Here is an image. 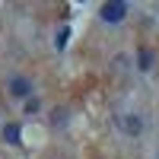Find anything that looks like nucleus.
<instances>
[{"label": "nucleus", "mask_w": 159, "mask_h": 159, "mask_svg": "<svg viewBox=\"0 0 159 159\" xmlns=\"http://www.w3.org/2000/svg\"><path fill=\"white\" fill-rule=\"evenodd\" d=\"M118 124H121L124 134H140V130H143L140 115H118Z\"/></svg>", "instance_id": "f03ea898"}, {"label": "nucleus", "mask_w": 159, "mask_h": 159, "mask_svg": "<svg viewBox=\"0 0 159 159\" xmlns=\"http://www.w3.org/2000/svg\"><path fill=\"white\" fill-rule=\"evenodd\" d=\"M25 111H29V115H32V111H38V102H35V99H29V102H25Z\"/></svg>", "instance_id": "0eeeda50"}, {"label": "nucleus", "mask_w": 159, "mask_h": 159, "mask_svg": "<svg viewBox=\"0 0 159 159\" xmlns=\"http://www.w3.org/2000/svg\"><path fill=\"white\" fill-rule=\"evenodd\" d=\"M127 3L124 0H111V3H102V19L105 22H121L124 16H127Z\"/></svg>", "instance_id": "f257e3e1"}, {"label": "nucleus", "mask_w": 159, "mask_h": 159, "mask_svg": "<svg viewBox=\"0 0 159 159\" xmlns=\"http://www.w3.org/2000/svg\"><path fill=\"white\" fill-rule=\"evenodd\" d=\"M153 61H156V54H153L150 48H140V51H137V67H140L143 73L153 70Z\"/></svg>", "instance_id": "39448f33"}, {"label": "nucleus", "mask_w": 159, "mask_h": 159, "mask_svg": "<svg viewBox=\"0 0 159 159\" xmlns=\"http://www.w3.org/2000/svg\"><path fill=\"white\" fill-rule=\"evenodd\" d=\"M19 137H22V127H19L16 121H10V124H3V140H7V143H13V147H16V143H22Z\"/></svg>", "instance_id": "20e7f679"}, {"label": "nucleus", "mask_w": 159, "mask_h": 159, "mask_svg": "<svg viewBox=\"0 0 159 159\" xmlns=\"http://www.w3.org/2000/svg\"><path fill=\"white\" fill-rule=\"evenodd\" d=\"M10 92H13L16 99H25V96L32 92V80H25V76H13V80H10Z\"/></svg>", "instance_id": "7ed1b4c3"}, {"label": "nucleus", "mask_w": 159, "mask_h": 159, "mask_svg": "<svg viewBox=\"0 0 159 159\" xmlns=\"http://www.w3.org/2000/svg\"><path fill=\"white\" fill-rule=\"evenodd\" d=\"M54 45H57V48H64V45H67V29H64V32L54 38Z\"/></svg>", "instance_id": "423d86ee"}]
</instances>
